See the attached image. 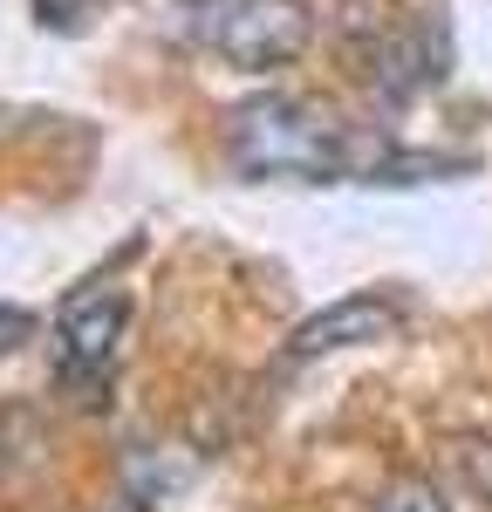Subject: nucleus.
I'll return each instance as SVG.
<instances>
[{
    "mask_svg": "<svg viewBox=\"0 0 492 512\" xmlns=\"http://www.w3.org/2000/svg\"><path fill=\"white\" fill-rule=\"evenodd\" d=\"M226 164L260 185H431V178H458L472 158H431V151H404L383 130H356L335 110L308 103V96H246L226 117Z\"/></svg>",
    "mask_w": 492,
    "mask_h": 512,
    "instance_id": "nucleus-1",
    "label": "nucleus"
},
{
    "mask_svg": "<svg viewBox=\"0 0 492 512\" xmlns=\"http://www.w3.org/2000/svg\"><path fill=\"white\" fill-rule=\"evenodd\" d=\"M335 35H342V48H349V62H356V76L369 82L376 103H417V96H431L451 69L445 14L424 7V0H417L410 14H390V7L369 14L363 0H349L342 21H335Z\"/></svg>",
    "mask_w": 492,
    "mask_h": 512,
    "instance_id": "nucleus-2",
    "label": "nucleus"
},
{
    "mask_svg": "<svg viewBox=\"0 0 492 512\" xmlns=\"http://www.w3.org/2000/svg\"><path fill=\"white\" fill-rule=\"evenodd\" d=\"M178 7H185V35L240 76L287 69L315 41L308 0H178Z\"/></svg>",
    "mask_w": 492,
    "mask_h": 512,
    "instance_id": "nucleus-3",
    "label": "nucleus"
},
{
    "mask_svg": "<svg viewBox=\"0 0 492 512\" xmlns=\"http://www.w3.org/2000/svg\"><path fill=\"white\" fill-rule=\"evenodd\" d=\"M123 328H130V294L110 280H89L55 308V383L76 403H96V390L110 383Z\"/></svg>",
    "mask_w": 492,
    "mask_h": 512,
    "instance_id": "nucleus-4",
    "label": "nucleus"
},
{
    "mask_svg": "<svg viewBox=\"0 0 492 512\" xmlns=\"http://www.w3.org/2000/svg\"><path fill=\"white\" fill-rule=\"evenodd\" d=\"M404 321H410V294H397V287L342 294V301H328L322 315H308L294 335H287V362H315V355H342V349L390 342Z\"/></svg>",
    "mask_w": 492,
    "mask_h": 512,
    "instance_id": "nucleus-5",
    "label": "nucleus"
},
{
    "mask_svg": "<svg viewBox=\"0 0 492 512\" xmlns=\"http://www.w3.org/2000/svg\"><path fill=\"white\" fill-rule=\"evenodd\" d=\"M451 472H458V485H465L472 499H486V506H492V437H465V444H451Z\"/></svg>",
    "mask_w": 492,
    "mask_h": 512,
    "instance_id": "nucleus-6",
    "label": "nucleus"
},
{
    "mask_svg": "<svg viewBox=\"0 0 492 512\" xmlns=\"http://www.w3.org/2000/svg\"><path fill=\"white\" fill-rule=\"evenodd\" d=\"M89 14H96V0H35V21L48 35H82Z\"/></svg>",
    "mask_w": 492,
    "mask_h": 512,
    "instance_id": "nucleus-7",
    "label": "nucleus"
},
{
    "mask_svg": "<svg viewBox=\"0 0 492 512\" xmlns=\"http://www.w3.org/2000/svg\"><path fill=\"white\" fill-rule=\"evenodd\" d=\"M376 512H445V499H438L431 485H390V492L376 499Z\"/></svg>",
    "mask_w": 492,
    "mask_h": 512,
    "instance_id": "nucleus-8",
    "label": "nucleus"
},
{
    "mask_svg": "<svg viewBox=\"0 0 492 512\" xmlns=\"http://www.w3.org/2000/svg\"><path fill=\"white\" fill-rule=\"evenodd\" d=\"M28 335H35V315H21V308H0V355L21 349Z\"/></svg>",
    "mask_w": 492,
    "mask_h": 512,
    "instance_id": "nucleus-9",
    "label": "nucleus"
},
{
    "mask_svg": "<svg viewBox=\"0 0 492 512\" xmlns=\"http://www.w3.org/2000/svg\"><path fill=\"white\" fill-rule=\"evenodd\" d=\"M0 437H7V424H0Z\"/></svg>",
    "mask_w": 492,
    "mask_h": 512,
    "instance_id": "nucleus-10",
    "label": "nucleus"
}]
</instances>
